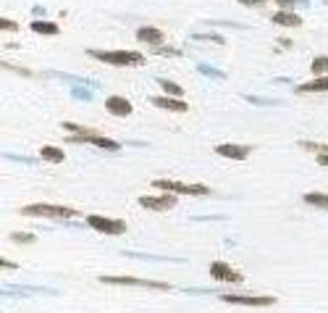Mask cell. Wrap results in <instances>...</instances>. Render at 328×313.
Returning a JSON list of instances; mask_svg holds the SVG:
<instances>
[{
  "instance_id": "6da1fadb",
  "label": "cell",
  "mask_w": 328,
  "mask_h": 313,
  "mask_svg": "<svg viewBox=\"0 0 328 313\" xmlns=\"http://www.w3.org/2000/svg\"><path fill=\"white\" fill-rule=\"evenodd\" d=\"M87 55H92L100 64H111V66H142L145 64V55L137 50H95V48H89Z\"/></svg>"
},
{
  "instance_id": "7a4b0ae2",
  "label": "cell",
  "mask_w": 328,
  "mask_h": 313,
  "mask_svg": "<svg viewBox=\"0 0 328 313\" xmlns=\"http://www.w3.org/2000/svg\"><path fill=\"white\" fill-rule=\"evenodd\" d=\"M19 213H24V216H40V218H60V221L76 218V211L74 208L53 206V203H32V206H24Z\"/></svg>"
},
{
  "instance_id": "3957f363",
  "label": "cell",
  "mask_w": 328,
  "mask_h": 313,
  "mask_svg": "<svg viewBox=\"0 0 328 313\" xmlns=\"http://www.w3.org/2000/svg\"><path fill=\"white\" fill-rule=\"evenodd\" d=\"M103 284H123V287H145V290H160L168 292L171 284L168 281H152V279H139V276H111V274H103L100 276Z\"/></svg>"
},
{
  "instance_id": "277c9868",
  "label": "cell",
  "mask_w": 328,
  "mask_h": 313,
  "mask_svg": "<svg viewBox=\"0 0 328 313\" xmlns=\"http://www.w3.org/2000/svg\"><path fill=\"white\" fill-rule=\"evenodd\" d=\"M155 190H168V192H174V195H210V187L205 184H184V182H174V179H155L152 182Z\"/></svg>"
},
{
  "instance_id": "5b68a950",
  "label": "cell",
  "mask_w": 328,
  "mask_h": 313,
  "mask_svg": "<svg viewBox=\"0 0 328 313\" xmlns=\"http://www.w3.org/2000/svg\"><path fill=\"white\" fill-rule=\"evenodd\" d=\"M87 224L95 229V232H100V234H123L126 232V224L121 221V218H105V216H87Z\"/></svg>"
},
{
  "instance_id": "8992f818",
  "label": "cell",
  "mask_w": 328,
  "mask_h": 313,
  "mask_svg": "<svg viewBox=\"0 0 328 313\" xmlns=\"http://www.w3.org/2000/svg\"><path fill=\"white\" fill-rule=\"evenodd\" d=\"M221 297L226 303H234V305H252V308H263V305H273L276 303V297L273 295H223Z\"/></svg>"
},
{
  "instance_id": "52a82bcc",
  "label": "cell",
  "mask_w": 328,
  "mask_h": 313,
  "mask_svg": "<svg viewBox=\"0 0 328 313\" xmlns=\"http://www.w3.org/2000/svg\"><path fill=\"white\" fill-rule=\"evenodd\" d=\"M210 276L215 281H231V284H242L244 281V274L237 271V269H231V266L223 263V261H213L210 263Z\"/></svg>"
},
{
  "instance_id": "ba28073f",
  "label": "cell",
  "mask_w": 328,
  "mask_h": 313,
  "mask_svg": "<svg viewBox=\"0 0 328 313\" xmlns=\"http://www.w3.org/2000/svg\"><path fill=\"white\" fill-rule=\"evenodd\" d=\"M139 206L147 208V211H171V208H176V195H174V192H168V195H158V197H152V195H142V197H139Z\"/></svg>"
},
{
  "instance_id": "9c48e42d",
  "label": "cell",
  "mask_w": 328,
  "mask_h": 313,
  "mask_svg": "<svg viewBox=\"0 0 328 313\" xmlns=\"http://www.w3.org/2000/svg\"><path fill=\"white\" fill-rule=\"evenodd\" d=\"M105 111L111 113V116H132V103L126 98H121V95H111L105 100Z\"/></svg>"
},
{
  "instance_id": "30bf717a",
  "label": "cell",
  "mask_w": 328,
  "mask_h": 313,
  "mask_svg": "<svg viewBox=\"0 0 328 313\" xmlns=\"http://www.w3.org/2000/svg\"><path fill=\"white\" fill-rule=\"evenodd\" d=\"M3 295H19V297H26V295H58L55 290L50 287H26V284H6L3 287Z\"/></svg>"
},
{
  "instance_id": "8fae6325",
  "label": "cell",
  "mask_w": 328,
  "mask_h": 313,
  "mask_svg": "<svg viewBox=\"0 0 328 313\" xmlns=\"http://www.w3.org/2000/svg\"><path fill=\"white\" fill-rule=\"evenodd\" d=\"M150 103L152 105H158V108H163V111H174V113H184V111H189V105H186L181 98H171V95H166V98H150Z\"/></svg>"
},
{
  "instance_id": "7c38bea8",
  "label": "cell",
  "mask_w": 328,
  "mask_h": 313,
  "mask_svg": "<svg viewBox=\"0 0 328 313\" xmlns=\"http://www.w3.org/2000/svg\"><path fill=\"white\" fill-rule=\"evenodd\" d=\"M249 150L252 148H247V145H231V143H223V145H218L215 153L218 155H223V158H231V161H244Z\"/></svg>"
},
{
  "instance_id": "4fadbf2b",
  "label": "cell",
  "mask_w": 328,
  "mask_h": 313,
  "mask_svg": "<svg viewBox=\"0 0 328 313\" xmlns=\"http://www.w3.org/2000/svg\"><path fill=\"white\" fill-rule=\"evenodd\" d=\"M137 40L147 42V45H163V32L158 26H139L137 29Z\"/></svg>"
},
{
  "instance_id": "5bb4252c",
  "label": "cell",
  "mask_w": 328,
  "mask_h": 313,
  "mask_svg": "<svg viewBox=\"0 0 328 313\" xmlns=\"http://www.w3.org/2000/svg\"><path fill=\"white\" fill-rule=\"evenodd\" d=\"M271 21L278 24V26H300V24H302V19L297 16V13H291V11H278V13H273Z\"/></svg>"
},
{
  "instance_id": "9a60e30c",
  "label": "cell",
  "mask_w": 328,
  "mask_h": 313,
  "mask_svg": "<svg viewBox=\"0 0 328 313\" xmlns=\"http://www.w3.org/2000/svg\"><path fill=\"white\" fill-rule=\"evenodd\" d=\"M297 92H328V76H315L312 82L297 87Z\"/></svg>"
},
{
  "instance_id": "2e32d148",
  "label": "cell",
  "mask_w": 328,
  "mask_h": 313,
  "mask_svg": "<svg viewBox=\"0 0 328 313\" xmlns=\"http://www.w3.org/2000/svg\"><path fill=\"white\" fill-rule=\"evenodd\" d=\"M40 158H42V161H50V163H63L66 155H63V150H60V148L45 145V148L40 150Z\"/></svg>"
},
{
  "instance_id": "e0dca14e",
  "label": "cell",
  "mask_w": 328,
  "mask_h": 313,
  "mask_svg": "<svg viewBox=\"0 0 328 313\" xmlns=\"http://www.w3.org/2000/svg\"><path fill=\"white\" fill-rule=\"evenodd\" d=\"M305 203L312 208H320V211H328V195L323 192H307L305 195Z\"/></svg>"
},
{
  "instance_id": "ac0fdd59",
  "label": "cell",
  "mask_w": 328,
  "mask_h": 313,
  "mask_svg": "<svg viewBox=\"0 0 328 313\" xmlns=\"http://www.w3.org/2000/svg\"><path fill=\"white\" fill-rule=\"evenodd\" d=\"M197 71H200L202 76H208V79H218V82L226 79V71L215 69V66H210V64H197Z\"/></svg>"
},
{
  "instance_id": "d6986e66",
  "label": "cell",
  "mask_w": 328,
  "mask_h": 313,
  "mask_svg": "<svg viewBox=\"0 0 328 313\" xmlns=\"http://www.w3.org/2000/svg\"><path fill=\"white\" fill-rule=\"evenodd\" d=\"M32 32L37 35H58V24L55 21H32Z\"/></svg>"
},
{
  "instance_id": "ffe728a7",
  "label": "cell",
  "mask_w": 328,
  "mask_h": 313,
  "mask_svg": "<svg viewBox=\"0 0 328 313\" xmlns=\"http://www.w3.org/2000/svg\"><path fill=\"white\" fill-rule=\"evenodd\" d=\"M310 69H312V74H315V76H325L328 74V55H318L310 64Z\"/></svg>"
},
{
  "instance_id": "44dd1931",
  "label": "cell",
  "mask_w": 328,
  "mask_h": 313,
  "mask_svg": "<svg viewBox=\"0 0 328 313\" xmlns=\"http://www.w3.org/2000/svg\"><path fill=\"white\" fill-rule=\"evenodd\" d=\"M244 100L252 105H284V100L278 98H260V95H244Z\"/></svg>"
},
{
  "instance_id": "7402d4cb",
  "label": "cell",
  "mask_w": 328,
  "mask_h": 313,
  "mask_svg": "<svg viewBox=\"0 0 328 313\" xmlns=\"http://www.w3.org/2000/svg\"><path fill=\"white\" fill-rule=\"evenodd\" d=\"M158 84L163 87L166 95H171V98H181V84L171 82V79H158Z\"/></svg>"
},
{
  "instance_id": "603a6c76",
  "label": "cell",
  "mask_w": 328,
  "mask_h": 313,
  "mask_svg": "<svg viewBox=\"0 0 328 313\" xmlns=\"http://www.w3.org/2000/svg\"><path fill=\"white\" fill-rule=\"evenodd\" d=\"M71 95H74L76 100L89 103V100H92V90H89L87 84H74V87H71Z\"/></svg>"
},
{
  "instance_id": "cb8c5ba5",
  "label": "cell",
  "mask_w": 328,
  "mask_h": 313,
  "mask_svg": "<svg viewBox=\"0 0 328 313\" xmlns=\"http://www.w3.org/2000/svg\"><path fill=\"white\" fill-rule=\"evenodd\" d=\"M6 161H13V163H26V166H35L37 158H26V155H13V153H6L3 155Z\"/></svg>"
},
{
  "instance_id": "d4e9b609",
  "label": "cell",
  "mask_w": 328,
  "mask_h": 313,
  "mask_svg": "<svg viewBox=\"0 0 328 313\" xmlns=\"http://www.w3.org/2000/svg\"><path fill=\"white\" fill-rule=\"evenodd\" d=\"M152 50L160 53V55H181L179 48H168V45H152Z\"/></svg>"
},
{
  "instance_id": "484cf974",
  "label": "cell",
  "mask_w": 328,
  "mask_h": 313,
  "mask_svg": "<svg viewBox=\"0 0 328 313\" xmlns=\"http://www.w3.org/2000/svg\"><path fill=\"white\" fill-rule=\"evenodd\" d=\"M11 240H13V242H21V245H26V242H35L37 237H35V234H21V232H11Z\"/></svg>"
},
{
  "instance_id": "4316f807",
  "label": "cell",
  "mask_w": 328,
  "mask_h": 313,
  "mask_svg": "<svg viewBox=\"0 0 328 313\" xmlns=\"http://www.w3.org/2000/svg\"><path fill=\"white\" fill-rule=\"evenodd\" d=\"M192 40H205V42H218V45L226 42L221 35H200V32H194V35H192Z\"/></svg>"
},
{
  "instance_id": "83f0119b",
  "label": "cell",
  "mask_w": 328,
  "mask_h": 313,
  "mask_svg": "<svg viewBox=\"0 0 328 313\" xmlns=\"http://www.w3.org/2000/svg\"><path fill=\"white\" fill-rule=\"evenodd\" d=\"M205 24H210V26H228V29H244V26L237 24V21H205Z\"/></svg>"
},
{
  "instance_id": "f1b7e54d",
  "label": "cell",
  "mask_w": 328,
  "mask_h": 313,
  "mask_svg": "<svg viewBox=\"0 0 328 313\" xmlns=\"http://www.w3.org/2000/svg\"><path fill=\"white\" fill-rule=\"evenodd\" d=\"M0 29H11V32H16L19 24H16V21H11V19H0Z\"/></svg>"
},
{
  "instance_id": "f546056e",
  "label": "cell",
  "mask_w": 328,
  "mask_h": 313,
  "mask_svg": "<svg viewBox=\"0 0 328 313\" xmlns=\"http://www.w3.org/2000/svg\"><path fill=\"white\" fill-rule=\"evenodd\" d=\"M242 6H249V8H263L265 6V0H239Z\"/></svg>"
},
{
  "instance_id": "4dcf8cb0",
  "label": "cell",
  "mask_w": 328,
  "mask_h": 313,
  "mask_svg": "<svg viewBox=\"0 0 328 313\" xmlns=\"http://www.w3.org/2000/svg\"><path fill=\"white\" fill-rule=\"evenodd\" d=\"M276 6H278L281 11H289V8L294 6V0H276Z\"/></svg>"
},
{
  "instance_id": "1f68e13d",
  "label": "cell",
  "mask_w": 328,
  "mask_h": 313,
  "mask_svg": "<svg viewBox=\"0 0 328 313\" xmlns=\"http://www.w3.org/2000/svg\"><path fill=\"white\" fill-rule=\"evenodd\" d=\"M318 163L328 168V153H318Z\"/></svg>"
},
{
  "instance_id": "d6a6232c",
  "label": "cell",
  "mask_w": 328,
  "mask_h": 313,
  "mask_svg": "<svg viewBox=\"0 0 328 313\" xmlns=\"http://www.w3.org/2000/svg\"><path fill=\"white\" fill-rule=\"evenodd\" d=\"M0 266H3L6 271H8V269H19V266H16V263H11V261H3V263H0Z\"/></svg>"
}]
</instances>
